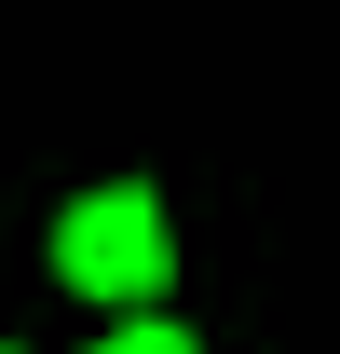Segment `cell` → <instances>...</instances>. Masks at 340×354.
<instances>
[{
	"label": "cell",
	"mask_w": 340,
	"mask_h": 354,
	"mask_svg": "<svg viewBox=\"0 0 340 354\" xmlns=\"http://www.w3.org/2000/svg\"><path fill=\"white\" fill-rule=\"evenodd\" d=\"M109 354H191L177 327H109Z\"/></svg>",
	"instance_id": "2"
},
{
	"label": "cell",
	"mask_w": 340,
	"mask_h": 354,
	"mask_svg": "<svg viewBox=\"0 0 340 354\" xmlns=\"http://www.w3.org/2000/svg\"><path fill=\"white\" fill-rule=\"evenodd\" d=\"M164 205L150 191H95V205H68V232H55V272L82 286V300H150L164 286Z\"/></svg>",
	"instance_id": "1"
}]
</instances>
